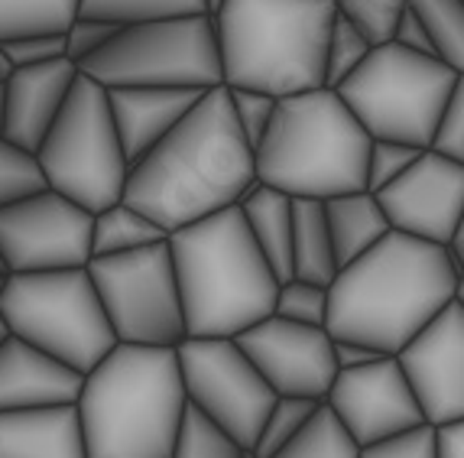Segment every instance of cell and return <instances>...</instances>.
<instances>
[{
    "mask_svg": "<svg viewBox=\"0 0 464 458\" xmlns=\"http://www.w3.org/2000/svg\"><path fill=\"white\" fill-rule=\"evenodd\" d=\"M256 186V153L240 131L227 85L211 88L186 121L130 166L124 202L179 231L234 209Z\"/></svg>",
    "mask_w": 464,
    "mask_h": 458,
    "instance_id": "cell-1",
    "label": "cell"
},
{
    "mask_svg": "<svg viewBox=\"0 0 464 458\" xmlns=\"http://www.w3.org/2000/svg\"><path fill=\"white\" fill-rule=\"evenodd\" d=\"M464 273L441 244L390 231L328 287V335L400 355L458 299Z\"/></svg>",
    "mask_w": 464,
    "mask_h": 458,
    "instance_id": "cell-2",
    "label": "cell"
},
{
    "mask_svg": "<svg viewBox=\"0 0 464 458\" xmlns=\"http://www.w3.org/2000/svg\"><path fill=\"white\" fill-rule=\"evenodd\" d=\"M188 338H237L276 312L279 277L234 209L169 234Z\"/></svg>",
    "mask_w": 464,
    "mask_h": 458,
    "instance_id": "cell-3",
    "label": "cell"
},
{
    "mask_svg": "<svg viewBox=\"0 0 464 458\" xmlns=\"http://www.w3.org/2000/svg\"><path fill=\"white\" fill-rule=\"evenodd\" d=\"M88 458H172L188 396L176 348L117 345L78 394Z\"/></svg>",
    "mask_w": 464,
    "mask_h": 458,
    "instance_id": "cell-4",
    "label": "cell"
},
{
    "mask_svg": "<svg viewBox=\"0 0 464 458\" xmlns=\"http://www.w3.org/2000/svg\"><path fill=\"white\" fill-rule=\"evenodd\" d=\"M334 0H227L215 16L225 85L293 98L325 88Z\"/></svg>",
    "mask_w": 464,
    "mask_h": 458,
    "instance_id": "cell-5",
    "label": "cell"
},
{
    "mask_svg": "<svg viewBox=\"0 0 464 458\" xmlns=\"http://www.w3.org/2000/svg\"><path fill=\"white\" fill-rule=\"evenodd\" d=\"M371 147L373 137L332 88L279 98L256 147V182L318 202L364 192Z\"/></svg>",
    "mask_w": 464,
    "mask_h": 458,
    "instance_id": "cell-6",
    "label": "cell"
},
{
    "mask_svg": "<svg viewBox=\"0 0 464 458\" xmlns=\"http://www.w3.org/2000/svg\"><path fill=\"white\" fill-rule=\"evenodd\" d=\"M0 316L10 335L46 351L78 374H92L117 348V335L88 267L55 273H7L0 293Z\"/></svg>",
    "mask_w": 464,
    "mask_h": 458,
    "instance_id": "cell-7",
    "label": "cell"
},
{
    "mask_svg": "<svg viewBox=\"0 0 464 458\" xmlns=\"http://www.w3.org/2000/svg\"><path fill=\"white\" fill-rule=\"evenodd\" d=\"M455 82L458 72L441 59L387 43L373 49L371 59L338 88V94L373 141L429 150Z\"/></svg>",
    "mask_w": 464,
    "mask_h": 458,
    "instance_id": "cell-8",
    "label": "cell"
},
{
    "mask_svg": "<svg viewBox=\"0 0 464 458\" xmlns=\"http://www.w3.org/2000/svg\"><path fill=\"white\" fill-rule=\"evenodd\" d=\"M36 156L49 189L92 215L124 202L130 160L111 114L108 88L88 75H78L63 114Z\"/></svg>",
    "mask_w": 464,
    "mask_h": 458,
    "instance_id": "cell-9",
    "label": "cell"
},
{
    "mask_svg": "<svg viewBox=\"0 0 464 458\" xmlns=\"http://www.w3.org/2000/svg\"><path fill=\"white\" fill-rule=\"evenodd\" d=\"M82 75L111 88H195L225 85L215 16H182L163 24L124 26L108 46L78 65Z\"/></svg>",
    "mask_w": 464,
    "mask_h": 458,
    "instance_id": "cell-10",
    "label": "cell"
},
{
    "mask_svg": "<svg viewBox=\"0 0 464 458\" xmlns=\"http://www.w3.org/2000/svg\"><path fill=\"white\" fill-rule=\"evenodd\" d=\"M117 345L179 348L188 338L169 241L88 264Z\"/></svg>",
    "mask_w": 464,
    "mask_h": 458,
    "instance_id": "cell-11",
    "label": "cell"
},
{
    "mask_svg": "<svg viewBox=\"0 0 464 458\" xmlns=\"http://www.w3.org/2000/svg\"><path fill=\"white\" fill-rule=\"evenodd\" d=\"M176 355L188 404L254 452L256 435L279 396L244 355L237 338H186Z\"/></svg>",
    "mask_w": 464,
    "mask_h": 458,
    "instance_id": "cell-12",
    "label": "cell"
},
{
    "mask_svg": "<svg viewBox=\"0 0 464 458\" xmlns=\"http://www.w3.org/2000/svg\"><path fill=\"white\" fill-rule=\"evenodd\" d=\"M92 234V211L53 189L0 211V257L7 273H55L88 267Z\"/></svg>",
    "mask_w": 464,
    "mask_h": 458,
    "instance_id": "cell-13",
    "label": "cell"
},
{
    "mask_svg": "<svg viewBox=\"0 0 464 458\" xmlns=\"http://www.w3.org/2000/svg\"><path fill=\"white\" fill-rule=\"evenodd\" d=\"M237 345L264 374L276 396H299L325 404L338 381L334 338L328 328L299 326L289 318L270 316L237 335Z\"/></svg>",
    "mask_w": 464,
    "mask_h": 458,
    "instance_id": "cell-14",
    "label": "cell"
},
{
    "mask_svg": "<svg viewBox=\"0 0 464 458\" xmlns=\"http://www.w3.org/2000/svg\"><path fill=\"white\" fill-rule=\"evenodd\" d=\"M325 404L361 449L426 423L422 404L400 357H383L377 365L341 371Z\"/></svg>",
    "mask_w": 464,
    "mask_h": 458,
    "instance_id": "cell-15",
    "label": "cell"
},
{
    "mask_svg": "<svg viewBox=\"0 0 464 458\" xmlns=\"http://www.w3.org/2000/svg\"><path fill=\"white\" fill-rule=\"evenodd\" d=\"M377 199L393 231L449 248L464 215V163L426 150Z\"/></svg>",
    "mask_w": 464,
    "mask_h": 458,
    "instance_id": "cell-16",
    "label": "cell"
},
{
    "mask_svg": "<svg viewBox=\"0 0 464 458\" xmlns=\"http://www.w3.org/2000/svg\"><path fill=\"white\" fill-rule=\"evenodd\" d=\"M396 357L422 404L426 423L439 429L464 420V306L458 299Z\"/></svg>",
    "mask_w": 464,
    "mask_h": 458,
    "instance_id": "cell-17",
    "label": "cell"
},
{
    "mask_svg": "<svg viewBox=\"0 0 464 458\" xmlns=\"http://www.w3.org/2000/svg\"><path fill=\"white\" fill-rule=\"evenodd\" d=\"M78 75L82 69L72 59H55L36 69H14V75L0 85L7 108V141L39 153L63 114Z\"/></svg>",
    "mask_w": 464,
    "mask_h": 458,
    "instance_id": "cell-18",
    "label": "cell"
},
{
    "mask_svg": "<svg viewBox=\"0 0 464 458\" xmlns=\"http://www.w3.org/2000/svg\"><path fill=\"white\" fill-rule=\"evenodd\" d=\"M85 374L10 335L0 345V413L78 404Z\"/></svg>",
    "mask_w": 464,
    "mask_h": 458,
    "instance_id": "cell-19",
    "label": "cell"
},
{
    "mask_svg": "<svg viewBox=\"0 0 464 458\" xmlns=\"http://www.w3.org/2000/svg\"><path fill=\"white\" fill-rule=\"evenodd\" d=\"M205 94L195 88H111V114L130 166L160 147Z\"/></svg>",
    "mask_w": 464,
    "mask_h": 458,
    "instance_id": "cell-20",
    "label": "cell"
},
{
    "mask_svg": "<svg viewBox=\"0 0 464 458\" xmlns=\"http://www.w3.org/2000/svg\"><path fill=\"white\" fill-rule=\"evenodd\" d=\"M0 458H88L78 406L0 413Z\"/></svg>",
    "mask_w": 464,
    "mask_h": 458,
    "instance_id": "cell-21",
    "label": "cell"
},
{
    "mask_svg": "<svg viewBox=\"0 0 464 458\" xmlns=\"http://www.w3.org/2000/svg\"><path fill=\"white\" fill-rule=\"evenodd\" d=\"M240 211L247 218L254 241L264 250L266 264L279 277V283L293 280V231H295V199L286 192L256 182L244 199Z\"/></svg>",
    "mask_w": 464,
    "mask_h": 458,
    "instance_id": "cell-22",
    "label": "cell"
},
{
    "mask_svg": "<svg viewBox=\"0 0 464 458\" xmlns=\"http://www.w3.org/2000/svg\"><path fill=\"white\" fill-rule=\"evenodd\" d=\"M328 231H332L334 254L338 264L348 267L357 257H364L367 250L377 248L393 225H390L387 211L380 209V199L373 192H351V195H334L325 202Z\"/></svg>",
    "mask_w": 464,
    "mask_h": 458,
    "instance_id": "cell-23",
    "label": "cell"
},
{
    "mask_svg": "<svg viewBox=\"0 0 464 458\" xmlns=\"http://www.w3.org/2000/svg\"><path fill=\"white\" fill-rule=\"evenodd\" d=\"M341 264L328 231L325 202L295 199V231H293V277L318 287H332L338 280Z\"/></svg>",
    "mask_w": 464,
    "mask_h": 458,
    "instance_id": "cell-24",
    "label": "cell"
},
{
    "mask_svg": "<svg viewBox=\"0 0 464 458\" xmlns=\"http://www.w3.org/2000/svg\"><path fill=\"white\" fill-rule=\"evenodd\" d=\"M163 241H169V231H163L153 218H147L143 211L133 209V205L117 202L94 215L92 260L94 257L130 254V250L153 248V244H163Z\"/></svg>",
    "mask_w": 464,
    "mask_h": 458,
    "instance_id": "cell-25",
    "label": "cell"
},
{
    "mask_svg": "<svg viewBox=\"0 0 464 458\" xmlns=\"http://www.w3.org/2000/svg\"><path fill=\"white\" fill-rule=\"evenodd\" d=\"M82 0H0V43L30 36H65Z\"/></svg>",
    "mask_w": 464,
    "mask_h": 458,
    "instance_id": "cell-26",
    "label": "cell"
},
{
    "mask_svg": "<svg viewBox=\"0 0 464 458\" xmlns=\"http://www.w3.org/2000/svg\"><path fill=\"white\" fill-rule=\"evenodd\" d=\"M114 26H143L182 20V16H208L205 0H82V14Z\"/></svg>",
    "mask_w": 464,
    "mask_h": 458,
    "instance_id": "cell-27",
    "label": "cell"
},
{
    "mask_svg": "<svg viewBox=\"0 0 464 458\" xmlns=\"http://www.w3.org/2000/svg\"><path fill=\"white\" fill-rule=\"evenodd\" d=\"M276 458H361V445L332 413V406L322 404L305 429Z\"/></svg>",
    "mask_w": 464,
    "mask_h": 458,
    "instance_id": "cell-28",
    "label": "cell"
},
{
    "mask_svg": "<svg viewBox=\"0 0 464 458\" xmlns=\"http://www.w3.org/2000/svg\"><path fill=\"white\" fill-rule=\"evenodd\" d=\"M172 458H254V455L225 426H218L198 406L188 404L186 416H182V426H179Z\"/></svg>",
    "mask_w": 464,
    "mask_h": 458,
    "instance_id": "cell-29",
    "label": "cell"
},
{
    "mask_svg": "<svg viewBox=\"0 0 464 458\" xmlns=\"http://www.w3.org/2000/svg\"><path fill=\"white\" fill-rule=\"evenodd\" d=\"M412 10L422 16L435 55L441 63L464 75V4L461 0H410Z\"/></svg>",
    "mask_w": 464,
    "mask_h": 458,
    "instance_id": "cell-30",
    "label": "cell"
},
{
    "mask_svg": "<svg viewBox=\"0 0 464 458\" xmlns=\"http://www.w3.org/2000/svg\"><path fill=\"white\" fill-rule=\"evenodd\" d=\"M43 192H49V179L39 156L10 141L0 143V211Z\"/></svg>",
    "mask_w": 464,
    "mask_h": 458,
    "instance_id": "cell-31",
    "label": "cell"
},
{
    "mask_svg": "<svg viewBox=\"0 0 464 458\" xmlns=\"http://www.w3.org/2000/svg\"><path fill=\"white\" fill-rule=\"evenodd\" d=\"M318 406H322V404H315V400L279 396L276 406H273L270 416H266L264 429H260V435H256V445H254V452H250V455H254V458H276L279 452L286 449L295 435L305 429V423L315 416Z\"/></svg>",
    "mask_w": 464,
    "mask_h": 458,
    "instance_id": "cell-32",
    "label": "cell"
},
{
    "mask_svg": "<svg viewBox=\"0 0 464 458\" xmlns=\"http://www.w3.org/2000/svg\"><path fill=\"white\" fill-rule=\"evenodd\" d=\"M373 43L364 36V33L357 30L354 24H348L344 16L338 14L334 20V30L332 39H328V55H325V88L338 92L351 75H354L361 65L371 59L373 53Z\"/></svg>",
    "mask_w": 464,
    "mask_h": 458,
    "instance_id": "cell-33",
    "label": "cell"
},
{
    "mask_svg": "<svg viewBox=\"0 0 464 458\" xmlns=\"http://www.w3.org/2000/svg\"><path fill=\"white\" fill-rule=\"evenodd\" d=\"M338 14L354 24L373 46H387L396 39L400 20L410 10V0H334Z\"/></svg>",
    "mask_w": 464,
    "mask_h": 458,
    "instance_id": "cell-34",
    "label": "cell"
},
{
    "mask_svg": "<svg viewBox=\"0 0 464 458\" xmlns=\"http://www.w3.org/2000/svg\"><path fill=\"white\" fill-rule=\"evenodd\" d=\"M273 316L289 318V322H299V326L325 328V322H328V287L295 280V277L286 283H279L276 312H273Z\"/></svg>",
    "mask_w": 464,
    "mask_h": 458,
    "instance_id": "cell-35",
    "label": "cell"
},
{
    "mask_svg": "<svg viewBox=\"0 0 464 458\" xmlns=\"http://www.w3.org/2000/svg\"><path fill=\"white\" fill-rule=\"evenodd\" d=\"M426 150L410 147V143L396 141H373L371 147V163H367V192H383L387 186H393L402 172H410L416 166L419 156Z\"/></svg>",
    "mask_w": 464,
    "mask_h": 458,
    "instance_id": "cell-36",
    "label": "cell"
},
{
    "mask_svg": "<svg viewBox=\"0 0 464 458\" xmlns=\"http://www.w3.org/2000/svg\"><path fill=\"white\" fill-rule=\"evenodd\" d=\"M227 92H231V108H234V117H237L240 131H244V137H247V143L256 153V147H260V141H264L273 124L279 98L264 94V92H247V88H227Z\"/></svg>",
    "mask_w": 464,
    "mask_h": 458,
    "instance_id": "cell-37",
    "label": "cell"
},
{
    "mask_svg": "<svg viewBox=\"0 0 464 458\" xmlns=\"http://www.w3.org/2000/svg\"><path fill=\"white\" fill-rule=\"evenodd\" d=\"M361 458H439V429L432 423H422L410 433L364 445Z\"/></svg>",
    "mask_w": 464,
    "mask_h": 458,
    "instance_id": "cell-38",
    "label": "cell"
},
{
    "mask_svg": "<svg viewBox=\"0 0 464 458\" xmlns=\"http://www.w3.org/2000/svg\"><path fill=\"white\" fill-rule=\"evenodd\" d=\"M429 150L464 163V75H458L455 92L445 104V114H441L439 131H435V141Z\"/></svg>",
    "mask_w": 464,
    "mask_h": 458,
    "instance_id": "cell-39",
    "label": "cell"
},
{
    "mask_svg": "<svg viewBox=\"0 0 464 458\" xmlns=\"http://www.w3.org/2000/svg\"><path fill=\"white\" fill-rule=\"evenodd\" d=\"M14 69H36V65L69 59V39L65 36H30V39H10L4 43Z\"/></svg>",
    "mask_w": 464,
    "mask_h": 458,
    "instance_id": "cell-40",
    "label": "cell"
},
{
    "mask_svg": "<svg viewBox=\"0 0 464 458\" xmlns=\"http://www.w3.org/2000/svg\"><path fill=\"white\" fill-rule=\"evenodd\" d=\"M117 33H121V26L114 24L92 20V16H78L75 24H72V30L65 33V39H69V59L75 65H82L85 59H92L94 53H101V49L108 46Z\"/></svg>",
    "mask_w": 464,
    "mask_h": 458,
    "instance_id": "cell-41",
    "label": "cell"
},
{
    "mask_svg": "<svg viewBox=\"0 0 464 458\" xmlns=\"http://www.w3.org/2000/svg\"><path fill=\"white\" fill-rule=\"evenodd\" d=\"M393 43H396V46H402V49H410V53L429 55V59H439V55H435L432 36H429L426 24H422V16L412 10V4H410V10H406V16L400 20V30H396Z\"/></svg>",
    "mask_w": 464,
    "mask_h": 458,
    "instance_id": "cell-42",
    "label": "cell"
},
{
    "mask_svg": "<svg viewBox=\"0 0 464 458\" xmlns=\"http://www.w3.org/2000/svg\"><path fill=\"white\" fill-rule=\"evenodd\" d=\"M383 357H393V355H383V351L371 348V345L341 342V338H334V361H338V371H357V367L377 365V361H383Z\"/></svg>",
    "mask_w": 464,
    "mask_h": 458,
    "instance_id": "cell-43",
    "label": "cell"
},
{
    "mask_svg": "<svg viewBox=\"0 0 464 458\" xmlns=\"http://www.w3.org/2000/svg\"><path fill=\"white\" fill-rule=\"evenodd\" d=\"M439 458H464V420L439 426Z\"/></svg>",
    "mask_w": 464,
    "mask_h": 458,
    "instance_id": "cell-44",
    "label": "cell"
},
{
    "mask_svg": "<svg viewBox=\"0 0 464 458\" xmlns=\"http://www.w3.org/2000/svg\"><path fill=\"white\" fill-rule=\"evenodd\" d=\"M449 250H451V257H455V264H458V270H461V273H464V215H461V225H458L455 238H451Z\"/></svg>",
    "mask_w": 464,
    "mask_h": 458,
    "instance_id": "cell-45",
    "label": "cell"
},
{
    "mask_svg": "<svg viewBox=\"0 0 464 458\" xmlns=\"http://www.w3.org/2000/svg\"><path fill=\"white\" fill-rule=\"evenodd\" d=\"M14 75V63H10V55H7V46L0 43V85L7 82V78Z\"/></svg>",
    "mask_w": 464,
    "mask_h": 458,
    "instance_id": "cell-46",
    "label": "cell"
},
{
    "mask_svg": "<svg viewBox=\"0 0 464 458\" xmlns=\"http://www.w3.org/2000/svg\"><path fill=\"white\" fill-rule=\"evenodd\" d=\"M7 141V108H4V88H0V143Z\"/></svg>",
    "mask_w": 464,
    "mask_h": 458,
    "instance_id": "cell-47",
    "label": "cell"
},
{
    "mask_svg": "<svg viewBox=\"0 0 464 458\" xmlns=\"http://www.w3.org/2000/svg\"><path fill=\"white\" fill-rule=\"evenodd\" d=\"M205 4H208V16H218L221 10H225L227 0H205Z\"/></svg>",
    "mask_w": 464,
    "mask_h": 458,
    "instance_id": "cell-48",
    "label": "cell"
},
{
    "mask_svg": "<svg viewBox=\"0 0 464 458\" xmlns=\"http://www.w3.org/2000/svg\"><path fill=\"white\" fill-rule=\"evenodd\" d=\"M10 338V328H7V322H4V316H0V345L7 342Z\"/></svg>",
    "mask_w": 464,
    "mask_h": 458,
    "instance_id": "cell-49",
    "label": "cell"
},
{
    "mask_svg": "<svg viewBox=\"0 0 464 458\" xmlns=\"http://www.w3.org/2000/svg\"><path fill=\"white\" fill-rule=\"evenodd\" d=\"M458 303L464 306V277H461V283H458Z\"/></svg>",
    "mask_w": 464,
    "mask_h": 458,
    "instance_id": "cell-50",
    "label": "cell"
},
{
    "mask_svg": "<svg viewBox=\"0 0 464 458\" xmlns=\"http://www.w3.org/2000/svg\"><path fill=\"white\" fill-rule=\"evenodd\" d=\"M0 277H7V267H4V257H0Z\"/></svg>",
    "mask_w": 464,
    "mask_h": 458,
    "instance_id": "cell-51",
    "label": "cell"
},
{
    "mask_svg": "<svg viewBox=\"0 0 464 458\" xmlns=\"http://www.w3.org/2000/svg\"><path fill=\"white\" fill-rule=\"evenodd\" d=\"M4 283H7V277H0V293H4Z\"/></svg>",
    "mask_w": 464,
    "mask_h": 458,
    "instance_id": "cell-52",
    "label": "cell"
},
{
    "mask_svg": "<svg viewBox=\"0 0 464 458\" xmlns=\"http://www.w3.org/2000/svg\"><path fill=\"white\" fill-rule=\"evenodd\" d=\"M461 4H464V0H461Z\"/></svg>",
    "mask_w": 464,
    "mask_h": 458,
    "instance_id": "cell-53",
    "label": "cell"
}]
</instances>
